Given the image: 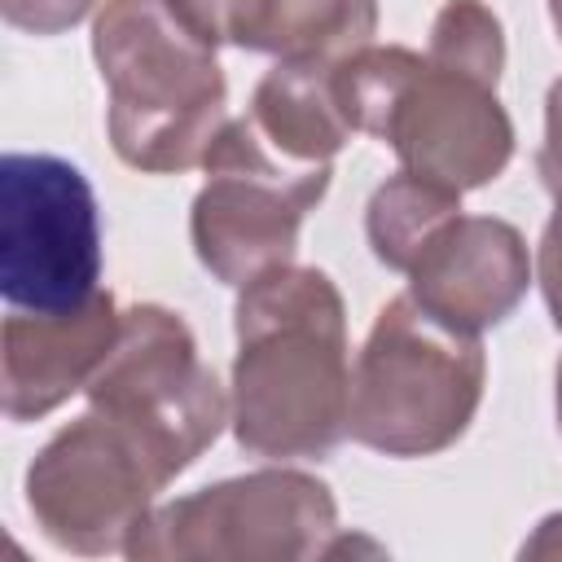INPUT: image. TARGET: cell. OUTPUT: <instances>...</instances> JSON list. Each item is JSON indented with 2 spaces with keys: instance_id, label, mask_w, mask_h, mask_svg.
<instances>
[{
  "instance_id": "14",
  "label": "cell",
  "mask_w": 562,
  "mask_h": 562,
  "mask_svg": "<svg viewBox=\"0 0 562 562\" xmlns=\"http://www.w3.org/2000/svg\"><path fill=\"white\" fill-rule=\"evenodd\" d=\"M378 0H268L255 53L342 61L373 44Z\"/></svg>"
},
{
  "instance_id": "8",
  "label": "cell",
  "mask_w": 562,
  "mask_h": 562,
  "mask_svg": "<svg viewBox=\"0 0 562 562\" xmlns=\"http://www.w3.org/2000/svg\"><path fill=\"white\" fill-rule=\"evenodd\" d=\"M167 483L171 479L127 426L88 408L35 452L22 492L44 540L66 553L101 558L127 549Z\"/></svg>"
},
{
  "instance_id": "2",
  "label": "cell",
  "mask_w": 562,
  "mask_h": 562,
  "mask_svg": "<svg viewBox=\"0 0 562 562\" xmlns=\"http://www.w3.org/2000/svg\"><path fill=\"white\" fill-rule=\"evenodd\" d=\"M92 57L105 83L114 154L145 176L202 167L228 123V79L171 0H105L92 22Z\"/></svg>"
},
{
  "instance_id": "18",
  "label": "cell",
  "mask_w": 562,
  "mask_h": 562,
  "mask_svg": "<svg viewBox=\"0 0 562 562\" xmlns=\"http://www.w3.org/2000/svg\"><path fill=\"white\" fill-rule=\"evenodd\" d=\"M97 0H0V13L13 31L26 35H61L92 13Z\"/></svg>"
},
{
  "instance_id": "13",
  "label": "cell",
  "mask_w": 562,
  "mask_h": 562,
  "mask_svg": "<svg viewBox=\"0 0 562 562\" xmlns=\"http://www.w3.org/2000/svg\"><path fill=\"white\" fill-rule=\"evenodd\" d=\"M457 215H461L457 189L400 167L395 176H386L373 189V198L364 206V237H369L378 263H386L391 272H408L413 259L422 255V246Z\"/></svg>"
},
{
  "instance_id": "16",
  "label": "cell",
  "mask_w": 562,
  "mask_h": 562,
  "mask_svg": "<svg viewBox=\"0 0 562 562\" xmlns=\"http://www.w3.org/2000/svg\"><path fill=\"white\" fill-rule=\"evenodd\" d=\"M426 57L448 70L479 75L487 83H501L505 70V26L483 0H443L430 22Z\"/></svg>"
},
{
  "instance_id": "11",
  "label": "cell",
  "mask_w": 562,
  "mask_h": 562,
  "mask_svg": "<svg viewBox=\"0 0 562 562\" xmlns=\"http://www.w3.org/2000/svg\"><path fill=\"white\" fill-rule=\"evenodd\" d=\"M114 294L101 290L75 312H9L0 329V408L9 422H40L79 395L119 334Z\"/></svg>"
},
{
  "instance_id": "5",
  "label": "cell",
  "mask_w": 562,
  "mask_h": 562,
  "mask_svg": "<svg viewBox=\"0 0 562 562\" xmlns=\"http://www.w3.org/2000/svg\"><path fill=\"white\" fill-rule=\"evenodd\" d=\"M88 404L127 426L167 479L184 474L233 422V400L198 356L180 312L136 303L119 316L114 347L83 386Z\"/></svg>"
},
{
  "instance_id": "21",
  "label": "cell",
  "mask_w": 562,
  "mask_h": 562,
  "mask_svg": "<svg viewBox=\"0 0 562 562\" xmlns=\"http://www.w3.org/2000/svg\"><path fill=\"white\" fill-rule=\"evenodd\" d=\"M522 558H562V514L540 518L536 536L522 544Z\"/></svg>"
},
{
  "instance_id": "17",
  "label": "cell",
  "mask_w": 562,
  "mask_h": 562,
  "mask_svg": "<svg viewBox=\"0 0 562 562\" xmlns=\"http://www.w3.org/2000/svg\"><path fill=\"white\" fill-rule=\"evenodd\" d=\"M263 4H268V0H171L176 18H180L198 40H206L211 48L233 44V48H246V53H255L259 22H263Z\"/></svg>"
},
{
  "instance_id": "15",
  "label": "cell",
  "mask_w": 562,
  "mask_h": 562,
  "mask_svg": "<svg viewBox=\"0 0 562 562\" xmlns=\"http://www.w3.org/2000/svg\"><path fill=\"white\" fill-rule=\"evenodd\" d=\"M422 61L426 53H413L404 44H364L338 61V92L356 132H369L378 140L386 136V123Z\"/></svg>"
},
{
  "instance_id": "4",
  "label": "cell",
  "mask_w": 562,
  "mask_h": 562,
  "mask_svg": "<svg viewBox=\"0 0 562 562\" xmlns=\"http://www.w3.org/2000/svg\"><path fill=\"white\" fill-rule=\"evenodd\" d=\"M334 536L329 483L268 465L154 505L123 553L136 562H307L329 558Z\"/></svg>"
},
{
  "instance_id": "7",
  "label": "cell",
  "mask_w": 562,
  "mask_h": 562,
  "mask_svg": "<svg viewBox=\"0 0 562 562\" xmlns=\"http://www.w3.org/2000/svg\"><path fill=\"white\" fill-rule=\"evenodd\" d=\"M0 294L9 312H75L101 294V211L57 154L0 162Z\"/></svg>"
},
{
  "instance_id": "10",
  "label": "cell",
  "mask_w": 562,
  "mask_h": 562,
  "mask_svg": "<svg viewBox=\"0 0 562 562\" xmlns=\"http://www.w3.org/2000/svg\"><path fill=\"white\" fill-rule=\"evenodd\" d=\"M531 255L522 233L496 215L448 220L413 259L408 294L452 329L483 334L501 325L531 285Z\"/></svg>"
},
{
  "instance_id": "9",
  "label": "cell",
  "mask_w": 562,
  "mask_h": 562,
  "mask_svg": "<svg viewBox=\"0 0 562 562\" xmlns=\"http://www.w3.org/2000/svg\"><path fill=\"white\" fill-rule=\"evenodd\" d=\"M496 88L501 83L435 66L426 57L382 140L395 149L400 167L417 176H430L457 193L483 189L514 158V123Z\"/></svg>"
},
{
  "instance_id": "1",
  "label": "cell",
  "mask_w": 562,
  "mask_h": 562,
  "mask_svg": "<svg viewBox=\"0 0 562 562\" xmlns=\"http://www.w3.org/2000/svg\"><path fill=\"white\" fill-rule=\"evenodd\" d=\"M233 435L250 457H329L351 422L347 307L329 272L281 263L237 290Z\"/></svg>"
},
{
  "instance_id": "23",
  "label": "cell",
  "mask_w": 562,
  "mask_h": 562,
  "mask_svg": "<svg viewBox=\"0 0 562 562\" xmlns=\"http://www.w3.org/2000/svg\"><path fill=\"white\" fill-rule=\"evenodd\" d=\"M549 18H553V31L562 40V0H549Z\"/></svg>"
},
{
  "instance_id": "12",
  "label": "cell",
  "mask_w": 562,
  "mask_h": 562,
  "mask_svg": "<svg viewBox=\"0 0 562 562\" xmlns=\"http://www.w3.org/2000/svg\"><path fill=\"white\" fill-rule=\"evenodd\" d=\"M250 119L290 162L334 167V154L356 136V123L338 92V61L277 57L255 83Z\"/></svg>"
},
{
  "instance_id": "6",
  "label": "cell",
  "mask_w": 562,
  "mask_h": 562,
  "mask_svg": "<svg viewBox=\"0 0 562 562\" xmlns=\"http://www.w3.org/2000/svg\"><path fill=\"white\" fill-rule=\"evenodd\" d=\"M206 184L189 211V237L198 263L241 290L255 277L294 263L299 228L307 211L329 193L334 167L290 162L250 114H237L220 127L202 158Z\"/></svg>"
},
{
  "instance_id": "19",
  "label": "cell",
  "mask_w": 562,
  "mask_h": 562,
  "mask_svg": "<svg viewBox=\"0 0 562 562\" xmlns=\"http://www.w3.org/2000/svg\"><path fill=\"white\" fill-rule=\"evenodd\" d=\"M536 281L549 307L553 329L562 334V198H553V215L540 233V250H536Z\"/></svg>"
},
{
  "instance_id": "3",
  "label": "cell",
  "mask_w": 562,
  "mask_h": 562,
  "mask_svg": "<svg viewBox=\"0 0 562 562\" xmlns=\"http://www.w3.org/2000/svg\"><path fill=\"white\" fill-rule=\"evenodd\" d=\"M483 386L479 334L443 325L404 290L378 312L351 364L347 435L382 457H435L470 430Z\"/></svg>"
},
{
  "instance_id": "22",
  "label": "cell",
  "mask_w": 562,
  "mask_h": 562,
  "mask_svg": "<svg viewBox=\"0 0 562 562\" xmlns=\"http://www.w3.org/2000/svg\"><path fill=\"white\" fill-rule=\"evenodd\" d=\"M553 404H558V430H562V360H558V378H553Z\"/></svg>"
},
{
  "instance_id": "20",
  "label": "cell",
  "mask_w": 562,
  "mask_h": 562,
  "mask_svg": "<svg viewBox=\"0 0 562 562\" xmlns=\"http://www.w3.org/2000/svg\"><path fill=\"white\" fill-rule=\"evenodd\" d=\"M536 171L553 198H562V79L549 83L544 97V140L536 149Z\"/></svg>"
}]
</instances>
